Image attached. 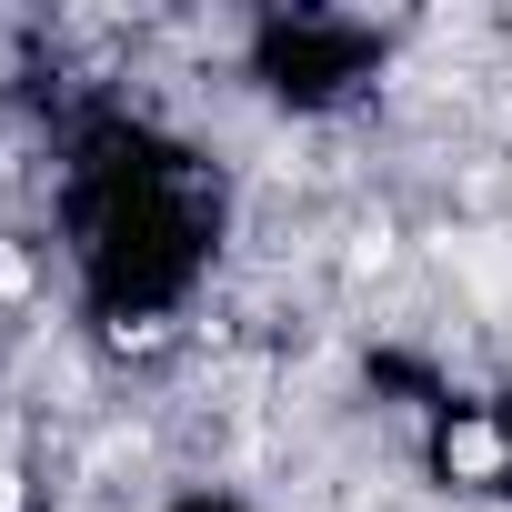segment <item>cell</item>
Masks as SVG:
<instances>
[{
  "label": "cell",
  "mask_w": 512,
  "mask_h": 512,
  "mask_svg": "<svg viewBox=\"0 0 512 512\" xmlns=\"http://www.w3.org/2000/svg\"><path fill=\"white\" fill-rule=\"evenodd\" d=\"M71 221H81V272L111 312H151L201 272L211 241V181L191 171V151L151 141V131H91L81 141V181H71Z\"/></svg>",
  "instance_id": "cell-1"
},
{
  "label": "cell",
  "mask_w": 512,
  "mask_h": 512,
  "mask_svg": "<svg viewBox=\"0 0 512 512\" xmlns=\"http://www.w3.org/2000/svg\"><path fill=\"white\" fill-rule=\"evenodd\" d=\"M372 71V41L352 21H322V11H292V21H262V81L282 101H332L342 81Z\"/></svg>",
  "instance_id": "cell-2"
},
{
  "label": "cell",
  "mask_w": 512,
  "mask_h": 512,
  "mask_svg": "<svg viewBox=\"0 0 512 512\" xmlns=\"http://www.w3.org/2000/svg\"><path fill=\"white\" fill-rule=\"evenodd\" d=\"M171 512H231V502H211V492H191V502H171Z\"/></svg>",
  "instance_id": "cell-3"
}]
</instances>
